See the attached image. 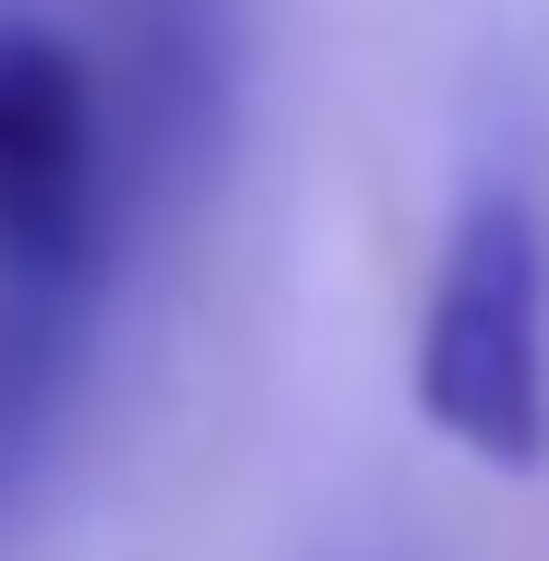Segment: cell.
I'll use <instances>...</instances> for the list:
<instances>
[{
    "instance_id": "cell-1",
    "label": "cell",
    "mask_w": 549,
    "mask_h": 561,
    "mask_svg": "<svg viewBox=\"0 0 549 561\" xmlns=\"http://www.w3.org/2000/svg\"><path fill=\"white\" fill-rule=\"evenodd\" d=\"M419 419L478 466L549 454V204L526 180L466 192L419 311Z\"/></svg>"
},
{
    "instance_id": "cell-2",
    "label": "cell",
    "mask_w": 549,
    "mask_h": 561,
    "mask_svg": "<svg viewBox=\"0 0 549 561\" xmlns=\"http://www.w3.org/2000/svg\"><path fill=\"white\" fill-rule=\"evenodd\" d=\"M119 180H108V96L96 48L0 0V275L108 287L119 263Z\"/></svg>"
},
{
    "instance_id": "cell-3",
    "label": "cell",
    "mask_w": 549,
    "mask_h": 561,
    "mask_svg": "<svg viewBox=\"0 0 549 561\" xmlns=\"http://www.w3.org/2000/svg\"><path fill=\"white\" fill-rule=\"evenodd\" d=\"M96 96H108L119 227L180 216L227 156L239 0H96Z\"/></svg>"
}]
</instances>
